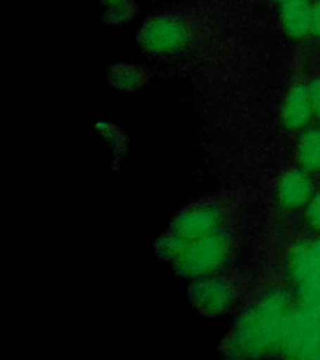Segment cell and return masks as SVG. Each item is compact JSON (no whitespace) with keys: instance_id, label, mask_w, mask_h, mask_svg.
Here are the masks:
<instances>
[{"instance_id":"3","label":"cell","mask_w":320,"mask_h":360,"mask_svg":"<svg viewBox=\"0 0 320 360\" xmlns=\"http://www.w3.org/2000/svg\"><path fill=\"white\" fill-rule=\"evenodd\" d=\"M191 40V29L186 20L174 15L152 18L144 24L139 35L141 48L152 54H172L179 51Z\"/></svg>"},{"instance_id":"10","label":"cell","mask_w":320,"mask_h":360,"mask_svg":"<svg viewBox=\"0 0 320 360\" xmlns=\"http://www.w3.org/2000/svg\"><path fill=\"white\" fill-rule=\"evenodd\" d=\"M194 290L196 302L209 313H222L233 299V290L224 281L203 283Z\"/></svg>"},{"instance_id":"18","label":"cell","mask_w":320,"mask_h":360,"mask_svg":"<svg viewBox=\"0 0 320 360\" xmlns=\"http://www.w3.org/2000/svg\"><path fill=\"white\" fill-rule=\"evenodd\" d=\"M281 1H283V3H286V1H292V0H281ZM307 1H308V0H307Z\"/></svg>"},{"instance_id":"6","label":"cell","mask_w":320,"mask_h":360,"mask_svg":"<svg viewBox=\"0 0 320 360\" xmlns=\"http://www.w3.org/2000/svg\"><path fill=\"white\" fill-rule=\"evenodd\" d=\"M289 270L298 285L320 284V240L299 244L293 250Z\"/></svg>"},{"instance_id":"8","label":"cell","mask_w":320,"mask_h":360,"mask_svg":"<svg viewBox=\"0 0 320 360\" xmlns=\"http://www.w3.org/2000/svg\"><path fill=\"white\" fill-rule=\"evenodd\" d=\"M313 112L309 88L302 84L293 86L283 109V122L286 127L292 130L302 129L309 122Z\"/></svg>"},{"instance_id":"7","label":"cell","mask_w":320,"mask_h":360,"mask_svg":"<svg viewBox=\"0 0 320 360\" xmlns=\"http://www.w3.org/2000/svg\"><path fill=\"white\" fill-rule=\"evenodd\" d=\"M313 186L303 170L292 169L283 174L278 184V199L287 209H298L312 200Z\"/></svg>"},{"instance_id":"4","label":"cell","mask_w":320,"mask_h":360,"mask_svg":"<svg viewBox=\"0 0 320 360\" xmlns=\"http://www.w3.org/2000/svg\"><path fill=\"white\" fill-rule=\"evenodd\" d=\"M186 249H180V268L189 276H203L219 268L224 262L228 245L220 236H209L193 240Z\"/></svg>"},{"instance_id":"1","label":"cell","mask_w":320,"mask_h":360,"mask_svg":"<svg viewBox=\"0 0 320 360\" xmlns=\"http://www.w3.org/2000/svg\"><path fill=\"white\" fill-rule=\"evenodd\" d=\"M289 313V302L281 292L262 300L244 321L243 342L248 349L250 352H264L271 345L281 343Z\"/></svg>"},{"instance_id":"12","label":"cell","mask_w":320,"mask_h":360,"mask_svg":"<svg viewBox=\"0 0 320 360\" xmlns=\"http://www.w3.org/2000/svg\"><path fill=\"white\" fill-rule=\"evenodd\" d=\"M299 308L320 316V284L298 285Z\"/></svg>"},{"instance_id":"5","label":"cell","mask_w":320,"mask_h":360,"mask_svg":"<svg viewBox=\"0 0 320 360\" xmlns=\"http://www.w3.org/2000/svg\"><path fill=\"white\" fill-rule=\"evenodd\" d=\"M222 221V214L218 209L204 205L181 214L174 221V231L184 242L200 240L215 236Z\"/></svg>"},{"instance_id":"15","label":"cell","mask_w":320,"mask_h":360,"mask_svg":"<svg viewBox=\"0 0 320 360\" xmlns=\"http://www.w3.org/2000/svg\"><path fill=\"white\" fill-rule=\"evenodd\" d=\"M307 219L313 229L320 231V191L309 202L307 209Z\"/></svg>"},{"instance_id":"13","label":"cell","mask_w":320,"mask_h":360,"mask_svg":"<svg viewBox=\"0 0 320 360\" xmlns=\"http://www.w3.org/2000/svg\"><path fill=\"white\" fill-rule=\"evenodd\" d=\"M141 72L139 69L129 65H119L114 68L113 72V82L118 85L119 88L124 89H133L141 82Z\"/></svg>"},{"instance_id":"16","label":"cell","mask_w":320,"mask_h":360,"mask_svg":"<svg viewBox=\"0 0 320 360\" xmlns=\"http://www.w3.org/2000/svg\"><path fill=\"white\" fill-rule=\"evenodd\" d=\"M308 88H309L310 99H312L313 109H314L316 114L320 115V79L314 80Z\"/></svg>"},{"instance_id":"2","label":"cell","mask_w":320,"mask_h":360,"mask_svg":"<svg viewBox=\"0 0 320 360\" xmlns=\"http://www.w3.org/2000/svg\"><path fill=\"white\" fill-rule=\"evenodd\" d=\"M284 354L295 359H320V316L290 310L281 339Z\"/></svg>"},{"instance_id":"9","label":"cell","mask_w":320,"mask_h":360,"mask_svg":"<svg viewBox=\"0 0 320 360\" xmlns=\"http://www.w3.org/2000/svg\"><path fill=\"white\" fill-rule=\"evenodd\" d=\"M281 20L293 38H304L313 30V6L307 0L286 1L281 6Z\"/></svg>"},{"instance_id":"17","label":"cell","mask_w":320,"mask_h":360,"mask_svg":"<svg viewBox=\"0 0 320 360\" xmlns=\"http://www.w3.org/2000/svg\"><path fill=\"white\" fill-rule=\"evenodd\" d=\"M313 32L320 37V0L313 6Z\"/></svg>"},{"instance_id":"14","label":"cell","mask_w":320,"mask_h":360,"mask_svg":"<svg viewBox=\"0 0 320 360\" xmlns=\"http://www.w3.org/2000/svg\"><path fill=\"white\" fill-rule=\"evenodd\" d=\"M109 11H110V18L114 20H124L130 17L132 13V3L128 0H105Z\"/></svg>"},{"instance_id":"11","label":"cell","mask_w":320,"mask_h":360,"mask_svg":"<svg viewBox=\"0 0 320 360\" xmlns=\"http://www.w3.org/2000/svg\"><path fill=\"white\" fill-rule=\"evenodd\" d=\"M299 163L312 173H320V130L312 129L304 133L298 148Z\"/></svg>"}]
</instances>
